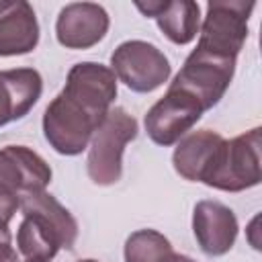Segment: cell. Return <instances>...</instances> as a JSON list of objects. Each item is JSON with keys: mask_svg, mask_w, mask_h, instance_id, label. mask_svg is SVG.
<instances>
[{"mask_svg": "<svg viewBox=\"0 0 262 262\" xmlns=\"http://www.w3.org/2000/svg\"><path fill=\"white\" fill-rule=\"evenodd\" d=\"M25 262H49V260H25Z\"/></svg>", "mask_w": 262, "mask_h": 262, "instance_id": "obj_22", "label": "cell"}, {"mask_svg": "<svg viewBox=\"0 0 262 262\" xmlns=\"http://www.w3.org/2000/svg\"><path fill=\"white\" fill-rule=\"evenodd\" d=\"M106 115L92 111L76 96L61 90L43 113V135L57 154L80 156L88 149L92 133Z\"/></svg>", "mask_w": 262, "mask_h": 262, "instance_id": "obj_3", "label": "cell"}, {"mask_svg": "<svg viewBox=\"0 0 262 262\" xmlns=\"http://www.w3.org/2000/svg\"><path fill=\"white\" fill-rule=\"evenodd\" d=\"M170 239L156 229H137L125 239V262H162L172 252Z\"/></svg>", "mask_w": 262, "mask_h": 262, "instance_id": "obj_17", "label": "cell"}, {"mask_svg": "<svg viewBox=\"0 0 262 262\" xmlns=\"http://www.w3.org/2000/svg\"><path fill=\"white\" fill-rule=\"evenodd\" d=\"M260 174V127L233 139H223L203 184L223 192H242L258 186Z\"/></svg>", "mask_w": 262, "mask_h": 262, "instance_id": "obj_4", "label": "cell"}, {"mask_svg": "<svg viewBox=\"0 0 262 262\" xmlns=\"http://www.w3.org/2000/svg\"><path fill=\"white\" fill-rule=\"evenodd\" d=\"M39 45V20L25 0H0V57L27 55Z\"/></svg>", "mask_w": 262, "mask_h": 262, "instance_id": "obj_15", "label": "cell"}, {"mask_svg": "<svg viewBox=\"0 0 262 262\" xmlns=\"http://www.w3.org/2000/svg\"><path fill=\"white\" fill-rule=\"evenodd\" d=\"M18 207H20V194L0 184V227H8Z\"/></svg>", "mask_w": 262, "mask_h": 262, "instance_id": "obj_18", "label": "cell"}, {"mask_svg": "<svg viewBox=\"0 0 262 262\" xmlns=\"http://www.w3.org/2000/svg\"><path fill=\"white\" fill-rule=\"evenodd\" d=\"M23 221L16 229L18 252L27 260H49L61 250H70L78 237L76 217L49 192L20 194Z\"/></svg>", "mask_w": 262, "mask_h": 262, "instance_id": "obj_1", "label": "cell"}, {"mask_svg": "<svg viewBox=\"0 0 262 262\" xmlns=\"http://www.w3.org/2000/svg\"><path fill=\"white\" fill-rule=\"evenodd\" d=\"M0 262H18V254L12 248V235L8 227H0Z\"/></svg>", "mask_w": 262, "mask_h": 262, "instance_id": "obj_19", "label": "cell"}, {"mask_svg": "<svg viewBox=\"0 0 262 262\" xmlns=\"http://www.w3.org/2000/svg\"><path fill=\"white\" fill-rule=\"evenodd\" d=\"M78 262H98V260H94V258H84V260H78Z\"/></svg>", "mask_w": 262, "mask_h": 262, "instance_id": "obj_21", "label": "cell"}, {"mask_svg": "<svg viewBox=\"0 0 262 262\" xmlns=\"http://www.w3.org/2000/svg\"><path fill=\"white\" fill-rule=\"evenodd\" d=\"M111 70L119 82L137 94L158 90L172 74V66L164 51L141 39L123 41L111 55Z\"/></svg>", "mask_w": 262, "mask_h": 262, "instance_id": "obj_6", "label": "cell"}, {"mask_svg": "<svg viewBox=\"0 0 262 262\" xmlns=\"http://www.w3.org/2000/svg\"><path fill=\"white\" fill-rule=\"evenodd\" d=\"M135 8L154 18L158 29L174 45H188L201 29V6L194 0H147L135 2Z\"/></svg>", "mask_w": 262, "mask_h": 262, "instance_id": "obj_12", "label": "cell"}, {"mask_svg": "<svg viewBox=\"0 0 262 262\" xmlns=\"http://www.w3.org/2000/svg\"><path fill=\"white\" fill-rule=\"evenodd\" d=\"M237 217L235 213L219 201H199L192 209V233L194 239L207 256L227 254L237 239Z\"/></svg>", "mask_w": 262, "mask_h": 262, "instance_id": "obj_10", "label": "cell"}, {"mask_svg": "<svg viewBox=\"0 0 262 262\" xmlns=\"http://www.w3.org/2000/svg\"><path fill=\"white\" fill-rule=\"evenodd\" d=\"M111 27L108 12L94 2H70L55 20L57 43L66 49H90L98 45Z\"/></svg>", "mask_w": 262, "mask_h": 262, "instance_id": "obj_9", "label": "cell"}, {"mask_svg": "<svg viewBox=\"0 0 262 262\" xmlns=\"http://www.w3.org/2000/svg\"><path fill=\"white\" fill-rule=\"evenodd\" d=\"M203 104L188 92L168 86L166 94L145 113L143 125L156 145L170 147L178 143L203 117Z\"/></svg>", "mask_w": 262, "mask_h": 262, "instance_id": "obj_8", "label": "cell"}, {"mask_svg": "<svg viewBox=\"0 0 262 262\" xmlns=\"http://www.w3.org/2000/svg\"><path fill=\"white\" fill-rule=\"evenodd\" d=\"M49 164L27 145H6L0 149V184L18 194L45 190L51 182Z\"/></svg>", "mask_w": 262, "mask_h": 262, "instance_id": "obj_13", "label": "cell"}, {"mask_svg": "<svg viewBox=\"0 0 262 262\" xmlns=\"http://www.w3.org/2000/svg\"><path fill=\"white\" fill-rule=\"evenodd\" d=\"M162 262H196V260H192L190 256H184V254H178V252H170L166 258H162Z\"/></svg>", "mask_w": 262, "mask_h": 262, "instance_id": "obj_20", "label": "cell"}, {"mask_svg": "<svg viewBox=\"0 0 262 262\" xmlns=\"http://www.w3.org/2000/svg\"><path fill=\"white\" fill-rule=\"evenodd\" d=\"M223 139L225 137L221 133L211 129L188 131L176 143L172 154V166L176 174H180L184 180L190 182H203Z\"/></svg>", "mask_w": 262, "mask_h": 262, "instance_id": "obj_16", "label": "cell"}, {"mask_svg": "<svg viewBox=\"0 0 262 262\" xmlns=\"http://www.w3.org/2000/svg\"><path fill=\"white\" fill-rule=\"evenodd\" d=\"M43 94V78L35 68L0 70V127L25 119Z\"/></svg>", "mask_w": 262, "mask_h": 262, "instance_id": "obj_14", "label": "cell"}, {"mask_svg": "<svg viewBox=\"0 0 262 262\" xmlns=\"http://www.w3.org/2000/svg\"><path fill=\"white\" fill-rule=\"evenodd\" d=\"M235 61L237 59L221 57L194 47L184 59L180 72L170 82V86L192 94L203 104V108L209 111L227 92L235 74Z\"/></svg>", "mask_w": 262, "mask_h": 262, "instance_id": "obj_7", "label": "cell"}, {"mask_svg": "<svg viewBox=\"0 0 262 262\" xmlns=\"http://www.w3.org/2000/svg\"><path fill=\"white\" fill-rule=\"evenodd\" d=\"M137 119L123 106L108 111L88 143L86 172L98 186H113L123 176V154L127 143L137 137Z\"/></svg>", "mask_w": 262, "mask_h": 262, "instance_id": "obj_2", "label": "cell"}, {"mask_svg": "<svg viewBox=\"0 0 262 262\" xmlns=\"http://www.w3.org/2000/svg\"><path fill=\"white\" fill-rule=\"evenodd\" d=\"M61 90L70 92L92 111L106 115L117 98V76L108 66L98 61H80L70 68Z\"/></svg>", "mask_w": 262, "mask_h": 262, "instance_id": "obj_11", "label": "cell"}, {"mask_svg": "<svg viewBox=\"0 0 262 262\" xmlns=\"http://www.w3.org/2000/svg\"><path fill=\"white\" fill-rule=\"evenodd\" d=\"M254 8V2L244 0L209 2L207 12L201 20L196 47L221 57L237 59L248 39V23Z\"/></svg>", "mask_w": 262, "mask_h": 262, "instance_id": "obj_5", "label": "cell"}]
</instances>
